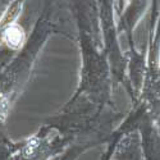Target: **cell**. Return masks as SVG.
<instances>
[{
	"instance_id": "1",
	"label": "cell",
	"mask_w": 160,
	"mask_h": 160,
	"mask_svg": "<svg viewBox=\"0 0 160 160\" xmlns=\"http://www.w3.org/2000/svg\"><path fill=\"white\" fill-rule=\"evenodd\" d=\"M3 40L4 42L12 48V49H18L22 46L24 41V32L23 28L18 24H10L5 28L3 33Z\"/></svg>"
}]
</instances>
